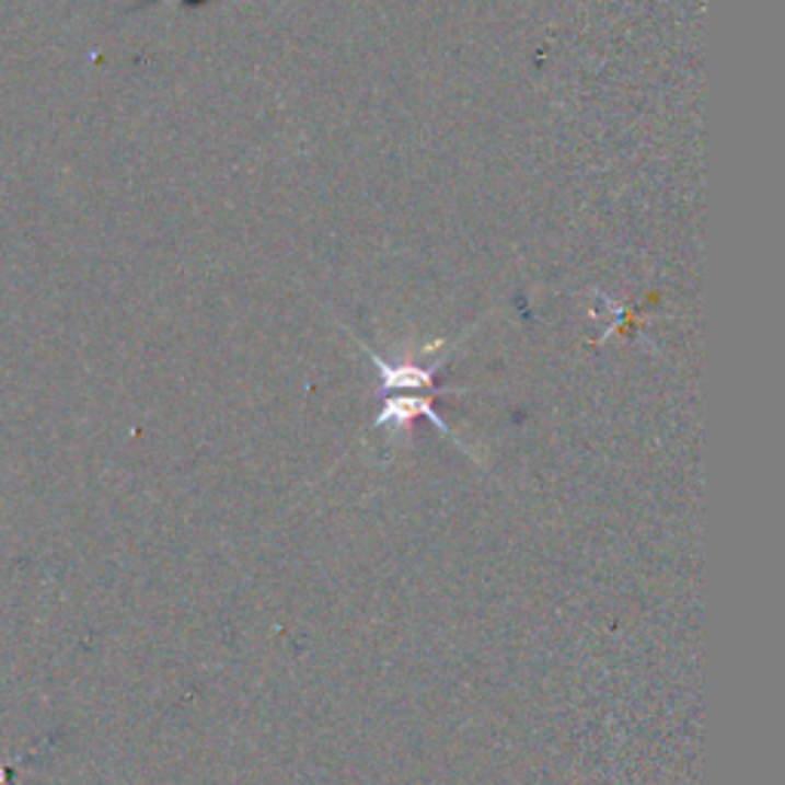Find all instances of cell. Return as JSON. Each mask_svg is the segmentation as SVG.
Instances as JSON below:
<instances>
[{
	"instance_id": "1",
	"label": "cell",
	"mask_w": 785,
	"mask_h": 785,
	"mask_svg": "<svg viewBox=\"0 0 785 785\" xmlns=\"http://www.w3.org/2000/svg\"><path fill=\"white\" fill-rule=\"evenodd\" d=\"M369 359L381 369V381H384V390L396 393V390H420V386H432V374L442 362H436L430 369H417V366H402V362H386L384 356H378L374 350L366 347Z\"/></svg>"
},
{
	"instance_id": "2",
	"label": "cell",
	"mask_w": 785,
	"mask_h": 785,
	"mask_svg": "<svg viewBox=\"0 0 785 785\" xmlns=\"http://www.w3.org/2000/svg\"><path fill=\"white\" fill-rule=\"evenodd\" d=\"M415 415H427L439 427L442 432H448V424H446V417L439 415L436 408H432L430 402L427 400H417V396H393V400H386L384 402V412L378 415V427H386V424H393V427H402V424H408L412 417Z\"/></svg>"
}]
</instances>
